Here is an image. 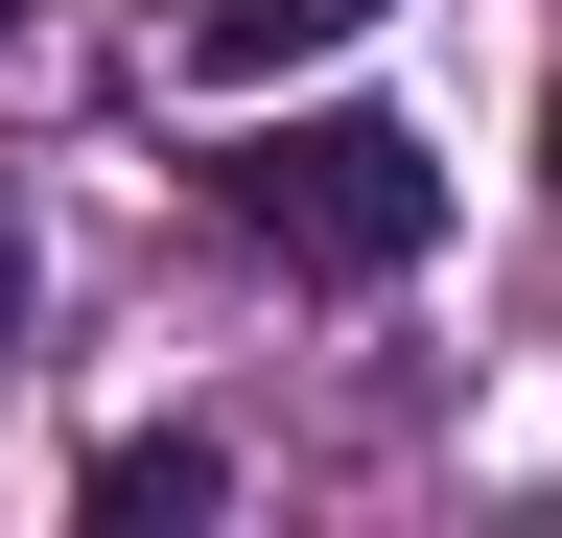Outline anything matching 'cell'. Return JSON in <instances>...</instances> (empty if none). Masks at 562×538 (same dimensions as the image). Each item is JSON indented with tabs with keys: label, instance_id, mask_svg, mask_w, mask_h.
I'll return each mask as SVG.
<instances>
[{
	"label": "cell",
	"instance_id": "4",
	"mask_svg": "<svg viewBox=\"0 0 562 538\" xmlns=\"http://www.w3.org/2000/svg\"><path fill=\"white\" fill-rule=\"evenodd\" d=\"M0 352H24V234H0Z\"/></svg>",
	"mask_w": 562,
	"mask_h": 538
},
{
	"label": "cell",
	"instance_id": "3",
	"mask_svg": "<svg viewBox=\"0 0 562 538\" xmlns=\"http://www.w3.org/2000/svg\"><path fill=\"white\" fill-rule=\"evenodd\" d=\"M94 515H117V538H188V515H211V445H117Z\"/></svg>",
	"mask_w": 562,
	"mask_h": 538
},
{
	"label": "cell",
	"instance_id": "1",
	"mask_svg": "<svg viewBox=\"0 0 562 538\" xmlns=\"http://www.w3.org/2000/svg\"><path fill=\"white\" fill-rule=\"evenodd\" d=\"M211 211H235L281 282H398V257L446 234V164H422L398 117H258V141L211 164Z\"/></svg>",
	"mask_w": 562,
	"mask_h": 538
},
{
	"label": "cell",
	"instance_id": "2",
	"mask_svg": "<svg viewBox=\"0 0 562 538\" xmlns=\"http://www.w3.org/2000/svg\"><path fill=\"white\" fill-rule=\"evenodd\" d=\"M375 0H188V71L211 94H258V71H305V47H351Z\"/></svg>",
	"mask_w": 562,
	"mask_h": 538
},
{
	"label": "cell",
	"instance_id": "5",
	"mask_svg": "<svg viewBox=\"0 0 562 538\" xmlns=\"http://www.w3.org/2000/svg\"><path fill=\"white\" fill-rule=\"evenodd\" d=\"M0 24H24V0H0Z\"/></svg>",
	"mask_w": 562,
	"mask_h": 538
}]
</instances>
